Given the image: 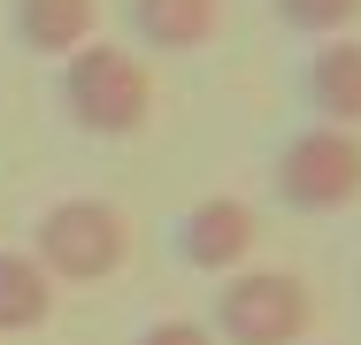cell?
Segmentation results:
<instances>
[{"label": "cell", "instance_id": "1", "mask_svg": "<svg viewBox=\"0 0 361 345\" xmlns=\"http://www.w3.org/2000/svg\"><path fill=\"white\" fill-rule=\"evenodd\" d=\"M62 115L85 138H131L154 115V77L131 46L116 39H85L70 62H62Z\"/></svg>", "mask_w": 361, "mask_h": 345}, {"label": "cell", "instance_id": "2", "mask_svg": "<svg viewBox=\"0 0 361 345\" xmlns=\"http://www.w3.org/2000/svg\"><path fill=\"white\" fill-rule=\"evenodd\" d=\"M208 330L223 345H307L315 330V291L292 269H231L216 284Z\"/></svg>", "mask_w": 361, "mask_h": 345}, {"label": "cell", "instance_id": "3", "mask_svg": "<svg viewBox=\"0 0 361 345\" xmlns=\"http://www.w3.org/2000/svg\"><path fill=\"white\" fill-rule=\"evenodd\" d=\"M123 253H131L123 207H116V200H92V192L54 200L47 215H39V238H31V261L54 276V284H100V276L123 269Z\"/></svg>", "mask_w": 361, "mask_h": 345}, {"label": "cell", "instance_id": "4", "mask_svg": "<svg viewBox=\"0 0 361 345\" xmlns=\"http://www.w3.org/2000/svg\"><path fill=\"white\" fill-rule=\"evenodd\" d=\"M277 200L292 215H338V207L361 200V131H338V123H307L277 146V169H269Z\"/></svg>", "mask_w": 361, "mask_h": 345}, {"label": "cell", "instance_id": "5", "mask_svg": "<svg viewBox=\"0 0 361 345\" xmlns=\"http://www.w3.org/2000/svg\"><path fill=\"white\" fill-rule=\"evenodd\" d=\"M254 246H262V222H254V207L231 200V192H208V200H192L177 215V261L200 276H231L254 261Z\"/></svg>", "mask_w": 361, "mask_h": 345}, {"label": "cell", "instance_id": "6", "mask_svg": "<svg viewBox=\"0 0 361 345\" xmlns=\"http://www.w3.org/2000/svg\"><path fill=\"white\" fill-rule=\"evenodd\" d=\"M300 92H307L315 123L361 131V39H323L300 69Z\"/></svg>", "mask_w": 361, "mask_h": 345}, {"label": "cell", "instance_id": "7", "mask_svg": "<svg viewBox=\"0 0 361 345\" xmlns=\"http://www.w3.org/2000/svg\"><path fill=\"white\" fill-rule=\"evenodd\" d=\"M92 23H100V0H16L8 8L16 46L39 54V62H70L77 46L92 39Z\"/></svg>", "mask_w": 361, "mask_h": 345}, {"label": "cell", "instance_id": "8", "mask_svg": "<svg viewBox=\"0 0 361 345\" xmlns=\"http://www.w3.org/2000/svg\"><path fill=\"white\" fill-rule=\"evenodd\" d=\"M223 23V0H131V39L146 54H200Z\"/></svg>", "mask_w": 361, "mask_h": 345}, {"label": "cell", "instance_id": "9", "mask_svg": "<svg viewBox=\"0 0 361 345\" xmlns=\"http://www.w3.org/2000/svg\"><path fill=\"white\" fill-rule=\"evenodd\" d=\"M54 276L39 269L31 253H0V338H23V330H47V315H54Z\"/></svg>", "mask_w": 361, "mask_h": 345}, {"label": "cell", "instance_id": "10", "mask_svg": "<svg viewBox=\"0 0 361 345\" xmlns=\"http://www.w3.org/2000/svg\"><path fill=\"white\" fill-rule=\"evenodd\" d=\"M269 15L292 39H346L361 23V0H269Z\"/></svg>", "mask_w": 361, "mask_h": 345}, {"label": "cell", "instance_id": "11", "mask_svg": "<svg viewBox=\"0 0 361 345\" xmlns=\"http://www.w3.org/2000/svg\"><path fill=\"white\" fill-rule=\"evenodd\" d=\"M139 345H216L208 322H192V315H161V322H146Z\"/></svg>", "mask_w": 361, "mask_h": 345}]
</instances>
